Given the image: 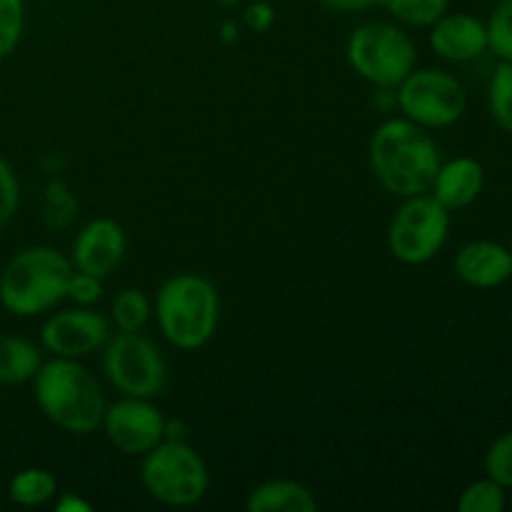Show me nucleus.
Instances as JSON below:
<instances>
[{"label": "nucleus", "instance_id": "1", "mask_svg": "<svg viewBox=\"0 0 512 512\" xmlns=\"http://www.w3.org/2000/svg\"><path fill=\"white\" fill-rule=\"evenodd\" d=\"M370 170L395 198L430 193L443 155L425 128L408 118H388L370 135Z\"/></svg>", "mask_w": 512, "mask_h": 512}, {"label": "nucleus", "instance_id": "2", "mask_svg": "<svg viewBox=\"0 0 512 512\" xmlns=\"http://www.w3.org/2000/svg\"><path fill=\"white\" fill-rule=\"evenodd\" d=\"M30 383L40 413L63 433L83 438L103 423L108 400L98 378L80 360L53 355V360L40 365Z\"/></svg>", "mask_w": 512, "mask_h": 512}, {"label": "nucleus", "instance_id": "3", "mask_svg": "<svg viewBox=\"0 0 512 512\" xmlns=\"http://www.w3.org/2000/svg\"><path fill=\"white\" fill-rule=\"evenodd\" d=\"M73 263L58 248L30 245L0 270V305L15 318H38L65 300Z\"/></svg>", "mask_w": 512, "mask_h": 512}, {"label": "nucleus", "instance_id": "4", "mask_svg": "<svg viewBox=\"0 0 512 512\" xmlns=\"http://www.w3.org/2000/svg\"><path fill=\"white\" fill-rule=\"evenodd\" d=\"M153 315L173 348L200 350L220 323V295L205 275L175 273L155 293Z\"/></svg>", "mask_w": 512, "mask_h": 512}, {"label": "nucleus", "instance_id": "5", "mask_svg": "<svg viewBox=\"0 0 512 512\" xmlns=\"http://www.w3.org/2000/svg\"><path fill=\"white\" fill-rule=\"evenodd\" d=\"M345 58L365 83L378 90H395L418 65V48L398 23L368 20L350 30Z\"/></svg>", "mask_w": 512, "mask_h": 512}, {"label": "nucleus", "instance_id": "6", "mask_svg": "<svg viewBox=\"0 0 512 512\" xmlns=\"http://www.w3.org/2000/svg\"><path fill=\"white\" fill-rule=\"evenodd\" d=\"M140 483L145 493L168 508H190L205 498L210 485L208 465L185 440H163L143 455Z\"/></svg>", "mask_w": 512, "mask_h": 512}, {"label": "nucleus", "instance_id": "7", "mask_svg": "<svg viewBox=\"0 0 512 512\" xmlns=\"http://www.w3.org/2000/svg\"><path fill=\"white\" fill-rule=\"evenodd\" d=\"M450 233V210L430 193L400 198L388 223V250L398 263L425 265L443 250Z\"/></svg>", "mask_w": 512, "mask_h": 512}, {"label": "nucleus", "instance_id": "8", "mask_svg": "<svg viewBox=\"0 0 512 512\" xmlns=\"http://www.w3.org/2000/svg\"><path fill=\"white\" fill-rule=\"evenodd\" d=\"M395 105L403 118L425 130L450 128L468 108V90L443 68H415L395 88Z\"/></svg>", "mask_w": 512, "mask_h": 512}, {"label": "nucleus", "instance_id": "9", "mask_svg": "<svg viewBox=\"0 0 512 512\" xmlns=\"http://www.w3.org/2000/svg\"><path fill=\"white\" fill-rule=\"evenodd\" d=\"M103 373L118 393L130 398H158L168 383V363L150 338L140 333H113L105 343Z\"/></svg>", "mask_w": 512, "mask_h": 512}, {"label": "nucleus", "instance_id": "10", "mask_svg": "<svg viewBox=\"0 0 512 512\" xmlns=\"http://www.w3.org/2000/svg\"><path fill=\"white\" fill-rule=\"evenodd\" d=\"M100 428L118 453L128 458H143L165 440V415L150 398L123 395L105 408Z\"/></svg>", "mask_w": 512, "mask_h": 512}, {"label": "nucleus", "instance_id": "11", "mask_svg": "<svg viewBox=\"0 0 512 512\" xmlns=\"http://www.w3.org/2000/svg\"><path fill=\"white\" fill-rule=\"evenodd\" d=\"M113 335V323L95 308L73 305L48 315L40 328V345L55 358L83 360L100 353Z\"/></svg>", "mask_w": 512, "mask_h": 512}, {"label": "nucleus", "instance_id": "12", "mask_svg": "<svg viewBox=\"0 0 512 512\" xmlns=\"http://www.w3.org/2000/svg\"><path fill=\"white\" fill-rule=\"evenodd\" d=\"M128 238H125L123 225L113 218H95L78 230L73 240V253L70 263L75 270L108 278L125 258Z\"/></svg>", "mask_w": 512, "mask_h": 512}, {"label": "nucleus", "instance_id": "13", "mask_svg": "<svg viewBox=\"0 0 512 512\" xmlns=\"http://www.w3.org/2000/svg\"><path fill=\"white\" fill-rule=\"evenodd\" d=\"M430 48L448 63H470L488 50V25L470 13H445L430 25Z\"/></svg>", "mask_w": 512, "mask_h": 512}, {"label": "nucleus", "instance_id": "14", "mask_svg": "<svg viewBox=\"0 0 512 512\" xmlns=\"http://www.w3.org/2000/svg\"><path fill=\"white\" fill-rule=\"evenodd\" d=\"M455 275L470 288L490 290L512 278V250L495 240H470L455 253Z\"/></svg>", "mask_w": 512, "mask_h": 512}, {"label": "nucleus", "instance_id": "15", "mask_svg": "<svg viewBox=\"0 0 512 512\" xmlns=\"http://www.w3.org/2000/svg\"><path fill=\"white\" fill-rule=\"evenodd\" d=\"M483 185V165L475 158L460 155V158L448 160V163H440L430 195L453 213V210H463L473 205L480 198V193H483Z\"/></svg>", "mask_w": 512, "mask_h": 512}, {"label": "nucleus", "instance_id": "16", "mask_svg": "<svg viewBox=\"0 0 512 512\" xmlns=\"http://www.w3.org/2000/svg\"><path fill=\"white\" fill-rule=\"evenodd\" d=\"M245 508L248 512H315L318 500L313 490L298 480L273 478L250 490Z\"/></svg>", "mask_w": 512, "mask_h": 512}, {"label": "nucleus", "instance_id": "17", "mask_svg": "<svg viewBox=\"0 0 512 512\" xmlns=\"http://www.w3.org/2000/svg\"><path fill=\"white\" fill-rule=\"evenodd\" d=\"M43 365L38 345L20 335H0V385H23Z\"/></svg>", "mask_w": 512, "mask_h": 512}, {"label": "nucleus", "instance_id": "18", "mask_svg": "<svg viewBox=\"0 0 512 512\" xmlns=\"http://www.w3.org/2000/svg\"><path fill=\"white\" fill-rule=\"evenodd\" d=\"M58 480L45 468H23L10 478L8 498L20 508H40L55 500Z\"/></svg>", "mask_w": 512, "mask_h": 512}, {"label": "nucleus", "instance_id": "19", "mask_svg": "<svg viewBox=\"0 0 512 512\" xmlns=\"http://www.w3.org/2000/svg\"><path fill=\"white\" fill-rule=\"evenodd\" d=\"M150 318H153V300L143 290H120L110 305V323L120 333H140Z\"/></svg>", "mask_w": 512, "mask_h": 512}, {"label": "nucleus", "instance_id": "20", "mask_svg": "<svg viewBox=\"0 0 512 512\" xmlns=\"http://www.w3.org/2000/svg\"><path fill=\"white\" fill-rule=\"evenodd\" d=\"M380 5L410 28H430L450 10V0H380Z\"/></svg>", "mask_w": 512, "mask_h": 512}, {"label": "nucleus", "instance_id": "21", "mask_svg": "<svg viewBox=\"0 0 512 512\" xmlns=\"http://www.w3.org/2000/svg\"><path fill=\"white\" fill-rule=\"evenodd\" d=\"M488 105L495 123H498L505 133H512V63L510 60H500L498 68L493 70V78H490V88H488Z\"/></svg>", "mask_w": 512, "mask_h": 512}, {"label": "nucleus", "instance_id": "22", "mask_svg": "<svg viewBox=\"0 0 512 512\" xmlns=\"http://www.w3.org/2000/svg\"><path fill=\"white\" fill-rule=\"evenodd\" d=\"M505 505H508L505 488L488 475L470 483L458 498V512H503Z\"/></svg>", "mask_w": 512, "mask_h": 512}, {"label": "nucleus", "instance_id": "23", "mask_svg": "<svg viewBox=\"0 0 512 512\" xmlns=\"http://www.w3.org/2000/svg\"><path fill=\"white\" fill-rule=\"evenodd\" d=\"M78 215V200L70 193L68 185L63 180L53 178L45 188V203H43V218L45 225L53 230L70 228V223Z\"/></svg>", "mask_w": 512, "mask_h": 512}, {"label": "nucleus", "instance_id": "24", "mask_svg": "<svg viewBox=\"0 0 512 512\" xmlns=\"http://www.w3.org/2000/svg\"><path fill=\"white\" fill-rule=\"evenodd\" d=\"M488 50L498 60L512 63V0H498L488 18Z\"/></svg>", "mask_w": 512, "mask_h": 512}, {"label": "nucleus", "instance_id": "25", "mask_svg": "<svg viewBox=\"0 0 512 512\" xmlns=\"http://www.w3.org/2000/svg\"><path fill=\"white\" fill-rule=\"evenodd\" d=\"M25 30V0H0V60L15 53Z\"/></svg>", "mask_w": 512, "mask_h": 512}, {"label": "nucleus", "instance_id": "26", "mask_svg": "<svg viewBox=\"0 0 512 512\" xmlns=\"http://www.w3.org/2000/svg\"><path fill=\"white\" fill-rule=\"evenodd\" d=\"M483 465L488 478L503 485L505 490L512 488V430H505L490 443Z\"/></svg>", "mask_w": 512, "mask_h": 512}, {"label": "nucleus", "instance_id": "27", "mask_svg": "<svg viewBox=\"0 0 512 512\" xmlns=\"http://www.w3.org/2000/svg\"><path fill=\"white\" fill-rule=\"evenodd\" d=\"M100 298H103V278L73 268L65 300H70L73 305H83V308H93Z\"/></svg>", "mask_w": 512, "mask_h": 512}, {"label": "nucleus", "instance_id": "28", "mask_svg": "<svg viewBox=\"0 0 512 512\" xmlns=\"http://www.w3.org/2000/svg\"><path fill=\"white\" fill-rule=\"evenodd\" d=\"M20 205V183L15 170L10 168L8 160L0 155V228L10 223L18 213Z\"/></svg>", "mask_w": 512, "mask_h": 512}, {"label": "nucleus", "instance_id": "29", "mask_svg": "<svg viewBox=\"0 0 512 512\" xmlns=\"http://www.w3.org/2000/svg\"><path fill=\"white\" fill-rule=\"evenodd\" d=\"M243 20L253 33H268L275 23V8L268 0H255V3L245 8Z\"/></svg>", "mask_w": 512, "mask_h": 512}, {"label": "nucleus", "instance_id": "30", "mask_svg": "<svg viewBox=\"0 0 512 512\" xmlns=\"http://www.w3.org/2000/svg\"><path fill=\"white\" fill-rule=\"evenodd\" d=\"M55 510L58 512H90L93 510V505L75 493H60V495H55Z\"/></svg>", "mask_w": 512, "mask_h": 512}, {"label": "nucleus", "instance_id": "31", "mask_svg": "<svg viewBox=\"0 0 512 512\" xmlns=\"http://www.w3.org/2000/svg\"><path fill=\"white\" fill-rule=\"evenodd\" d=\"M320 5L338 13H358V10H368L373 5H380V0H318Z\"/></svg>", "mask_w": 512, "mask_h": 512}, {"label": "nucleus", "instance_id": "32", "mask_svg": "<svg viewBox=\"0 0 512 512\" xmlns=\"http://www.w3.org/2000/svg\"><path fill=\"white\" fill-rule=\"evenodd\" d=\"M220 40H223L225 45H233L240 40V25L235 23V20H225V23H220Z\"/></svg>", "mask_w": 512, "mask_h": 512}, {"label": "nucleus", "instance_id": "33", "mask_svg": "<svg viewBox=\"0 0 512 512\" xmlns=\"http://www.w3.org/2000/svg\"><path fill=\"white\" fill-rule=\"evenodd\" d=\"M185 433H188V428H185L183 420L165 418V440H185Z\"/></svg>", "mask_w": 512, "mask_h": 512}, {"label": "nucleus", "instance_id": "34", "mask_svg": "<svg viewBox=\"0 0 512 512\" xmlns=\"http://www.w3.org/2000/svg\"><path fill=\"white\" fill-rule=\"evenodd\" d=\"M218 5H223V8H235L238 3H243V0H215Z\"/></svg>", "mask_w": 512, "mask_h": 512}, {"label": "nucleus", "instance_id": "35", "mask_svg": "<svg viewBox=\"0 0 512 512\" xmlns=\"http://www.w3.org/2000/svg\"><path fill=\"white\" fill-rule=\"evenodd\" d=\"M510 250H512V245H510Z\"/></svg>", "mask_w": 512, "mask_h": 512}]
</instances>
